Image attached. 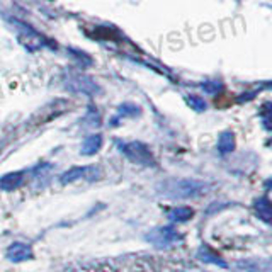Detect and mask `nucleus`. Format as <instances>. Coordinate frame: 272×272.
I'll list each match as a JSON object with an SVG mask.
<instances>
[{"mask_svg": "<svg viewBox=\"0 0 272 272\" xmlns=\"http://www.w3.org/2000/svg\"><path fill=\"white\" fill-rule=\"evenodd\" d=\"M146 240L157 248H167L174 244H179L182 240V235L172 226H159L146 233Z\"/></svg>", "mask_w": 272, "mask_h": 272, "instance_id": "obj_1", "label": "nucleus"}, {"mask_svg": "<svg viewBox=\"0 0 272 272\" xmlns=\"http://www.w3.org/2000/svg\"><path fill=\"white\" fill-rule=\"evenodd\" d=\"M31 257H32V250L29 245L12 244L7 248V259L10 262H24V260H29Z\"/></svg>", "mask_w": 272, "mask_h": 272, "instance_id": "obj_2", "label": "nucleus"}, {"mask_svg": "<svg viewBox=\"0 0 272 272\" xmlns=\"http://www.w3.org/2000/svg\"><path fill=\"white\" fill-rule=\"evenodd\" d=\"M197 259H199L201 262H204V264H215V266H219V267H223V269L226 267L225 260H223L218 253L213 252V250L208 248V247L199 248V252H197Z\"/></svg>", "mask_w": 272, "mask_h": 272, "instance_id": "obj_3", "label": "nucleus"}, {"mask_svg": "<svg viewBox=\"0 0 272 272\" xmlns=\"http://www.w3.org/2000/svg\"><path fill=\"white\" fill-rule=\"evenodd\" d=\"M255 215L259 216V219H262L264 223L269 225L272 219V209H271V203L266 197H260L259 201H255Z\"/></svg>", "mask_w": 272, "mask_h": 272, "instance_id": "obj_4", "label": "nucleus"}, {"mask_svg": "<svg viewBox=\"0 0 272 272\" xmlns=\"http://www.w3.org/2000/svg\"><path fill=\"white\" fill-rule=\"evenodd\" d=\"M192 216H194V211L190 208H186V206H181V208H174V209H170V213H168V218H170L174 223L189 221Z\"/></svg>", "mask_w": 272, "mask_h": 272, "instance_id": "obj_5", "label": "nucleus"}, {"mask_svg": "<svg viewBox=\"0 0 272 272\" xmlns=\"http://www.w3.org/2000/svg\"><path fill=\"white\" fill-rule=\"evenodd\" d=\"M21 182H23V174H9V175H5V177L0 179V189L12 190V189H16V187H19Z\"/></svg>", "mask_w": 272, "mask_h": 272, "instance_id": "obj_6", "label": "nucleus"}, {"mask_svg": "<svg viewBox=\"0 0 272 272\" xmlns=\"http://www.w3.org/2000/svg\"><path fill=\"white\" fill-rule=\"evenodd\" d=\"M83 172H85V168H73V170L67 172L65 175H61V184H70L77 181L79 177H82Z\"/></svg>", "mask_w": 272, "mask_h": 272, "instance_id": "obj_7", "label": "nucleus"}]
</instances>
